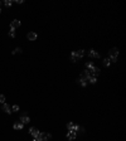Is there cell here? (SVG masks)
Here are the masks:
<instances>
[{"label":"cell","instance_id":"6da1fadb","mask_svg":"<svg viewBox=\"0 0 126 141\" xmlns=\"http://www.w3.org/2000/svg\"><path fill=\"white\" fill-rule=\"evenodd\" d=\"M109 56H110V61L111 62H117V57H119V49L117 48H112L109 52Z\"/></svg>","mask_w":126,"mask_h":141},{"label":"cell","instance_id":"7a4b0ae2","mask_svg":"<svg viewBox=\"0 0 126 141\" xmlns=\"http://www.w3.org/2000/svg\"><path fill=\"white\" fill-rule=\"evenodd\" d=\"M38 139L40 141H50L52 140V135L50 134H46V132H40L39 136H38Z\"/></svg>","mask_w":126,"mask_h":141},{"label":"cell","instance_id":"3957f363","mask_svg":"<svg viewBox=\"0 0 126 141\" xmlns=\"http://www.w3.org/2000/svg\"><path fill=\"white\" fill-rule=\"evenodd\" d=\"M67 130H68V131L77 132V130H78V126H77V125H75V124H72V122H69V124H67Z\"/></svg>","mask_w":126,"mask_h":141},{"label":"cell","instance_id":"277c9868","mask_svg":"<svg viewBox=\"0 0 126 141\" xmlns=\"http://www.w3.org/2000/svg\"><path fill=\"white\" fill-rule=\"evenodd\" d=\"M20 25H22V23H20L19 20L15 19V20H13L12 23H10V29H14V30H15V29H18Z\"/></svg>","mask_w":126,"mask_h":141},{"label":"cell","instance_id":"5b68a950","mask_svg":"<svg viewBox=\"0 0 126 141\" xmlns=\"http://www.w3.org/2000/svg\"><path fill=\"white\" fill-rule=\"evenodd\" d=\"M87 54H88L90 58H100V54H98L96 50H94V49H90Z\"/></svg>","mask_w":126,"mask_h":141},{"label":"cell","instance_id":"8992f818","mask_svg":"<svg viewBox=\"0 0 126 141\" xmlns=\"http://www.w3.org/2000/svg\"><path fill=\"white\" fill-rule=\"evenodd\" d=\"M29 132H30L32 136H34V137H38L39 134H40V132H39V130H38L37 127H30V128H29Z\"/></svg>","mask_w":126,"mask_h":141},{"label":"cell","instance_id":"52a82bcc","mask_svg":"<svg viewBox=\"0 0 126 141\" xmlns=\"http://www.w3.org/2000/svg\"><path fill=\"white\" fill-rule=\"evenodd\" d=\"M19 121L22 122L23 125H25V124H29V122H30V118H29L28 115H22V116H20V120H19Z\"/></svg>","mask_w":126,"mask_h":141},{"label":"cell","instance_id":"ba28073f","mask_svg":"<svg viewBox=\"0 0 126 141\" xmlns=\"http://www.w3.org/2000/svg\"><path fill=\"white\" fill-rule=\"evenodd\" d=\"M27 38H28V40L33 42V40H37L38 35H37V33H34V31H30V33H28V34H27Z\"/></svg>","mask_w":126,"mask_h":141},{"label":"cell","instance_id":"9c48e42d","mask_svg":"<svg viewBox=\"0 0 126 141\" xmlns=\"http://www.w3.org/2000/svg\"><path fill=\"white\" fill-rule=\"evenodd\" d=\"M77 81L88 82V74H87V72H86V71H85V72H82V73H81V76H79V79H77Z\"/></svg>","mask_w":126,"mask_h":141},{"label":"cell","instance_id":"30bf717a","mask_svg":"<svg viewBox=\"0 0 126 141\" xmlns=\"http://www.w3.org/2000/svg\"><path fill=\"white\" fill-rule=\"evenodd\" d=\"M1 108H3V111H4V112H6L8 115L12 113V107H10L8 103H3V107H1Z\"/></svg>","mask_w":126,"mask_h":141},{"label":"cell","instance_id":"8fae6325","mask_svg":"<svg viewBox=\"0 0 126 141\" xmlns=\"http://www.w3.org/2000/svg\"><path fill=\"white\" fill-rule=\"evenodd\" d=\"M75 52H76V56H77L78 58H82V57L86 54V50H85V49H78V50H75Z\"/></svg>","mask_w":126,"mask_h":141},{"label":"cell","instance_id":"7c38bea8","mask_svg":"<svg viewBox=\"0 0 126 141\" xmlns=\"http://www.w3.org/2000/svg\"><path fill=\"white\" fill-rule=\"evenodd\" d=\"M76 132H73V131H68V134H67V139H69V140H75L76 139Z\"/></svg>","mask_w":126,"mask_h":141},{"label":"cell","instance_id":"4fadbf2b","mask_svg":"<svg viewBox=\"0 0 126 141\" xmlns=\"http://www.w3.org/2000/svg\"><path fill=\"white\" fill-rule=\"evenodd\" d=\"M23 126H24V125H23L22 122H20V121H16V122L14 124V128H15V130H22V128H23Z\"/></svg>","mask_w":126,"mask_h":141},{"label":"cell","instance_id":"5bb4252c","mask_svg":"<svg viewBox=\"0 0 126 141\" xmlns=\"http://www.w3.org/2000/svg\"><path fill=\"white\" fill-rule=\"evenodd\" d=\"M78 59H79V58L76 56V52H72V53H71V61H72V62H77Z\"/></svg>","mask_w":126,"mask_h":141},{"label":"cell","instance_id":"9a60e30c","mask_svg":"<svg viewBox=\"0 0 126 141\" xmlns=\"http://www.w3.org/2000/svg\"><path fill=\"white\" fill-rule=\"evenodd\" d=\"M88 82L92 83V84H94V83L97 82V78H96V77H93V76H88Z\"/></svg>","mask_w":126,"mask_h":141},{"label":"cell","instance_id":"2e32d148","mask_svg":"<svg viewBox=\"0 0 126 141\" xmlns=\"http://www.w3.org/2000/svg\"><path fill=\"white\" fill-rule=\"evenodd\" d=\"M110 64H111V61H110L109 58H105V59H103V66H105V67H109Z\"/></svg>","mask_w":126,"mask_h":141},{"label":"cell","instance_id":"e0dca14e","mask_svg":"<svg viewBox=\"0 0 126 141\" xmlns=\"http://www.w3.org/2000/svg\"><path fill=\"white\" fill-rule=\"evenodd\" d=\"M93 67H94V64H93V63H92V62H91V61H90V62H87V63H86V68H87V69H92V68H93Z\"/></svg>","mask_w":126,"mask_h":141},{"label":"cell","instance_id":"ac0fdd59","mask_svg":"<svg viewBox=\"0 0 126 141\" xmlns=\"http://www.w3.org/2000/svg\"><path fill=\"white\" fill-rule=\"evenodd\" d=\"M9 37H10V38H14V37H15V30H14V29H10V30H9Z\"/></svg>","mask_w":126,"mask_h":141},{"label":"cell","instance_id":"d6986e66","mask_svg":"<svg viewBox=\"0 0 126 141\" xmlns=\"http://www.w3.org/2000/svg\"><path fill=\"white\" fill-rule=\"evenodd\" d=\"M13 111H15V112L19 111V106H18V105H14V106L12 107V112H13Z\"/></svg>","mask_w":126,"mask_h":141},{"label":"cell","instance_id":"ffe728a7","mask_svg":"<svg viewBox=\"0 0 126 141\" xmlns=\"http://www.w3.org/2000/svg\"><path fill=\"white\" fill-rule=\"evenodd\" d=\"M19 54V53H22V48H15L14 50H13V54Z\"/></svg>","mask_w":126,"mask_h":141},{"label":"cell","instance_id":"44dd1931","mask_svg":"<svg viewBox=\"0 0 126 141\" xmlns=\"http://www.w3.org/2000/svg\"><path fill=\"white\" fill-rule=\"evenodd\" d=\"M0 103H5V96L0 94Z\"/></svg>","mask_w":126,"mask_h":141},{"label":"cell","instance_id":"7402d4cb","mask_svg":"<svg viewBox=\"0 0 126 141\" xmlns=\"http://www.w3.org/2000/svg\"><path fill=\"white\" fill-rule=\"evenodd\" d=\"M4 4H5L6 6H10V5L13 4V1H10V0H5V1H4Z\"/></svg>","mask_w":126,"mask_h":141},{"label":"cell","instance_id":"603a6c76","mask_svg":"<svg viewBox=\"0 0 126 141\" xmlns=\"http://www.w3.org/2000/svg\"><path fill=\"white\" fill-rule=\"evenodd\" d=\"M77 131H79L81 134H83V132H85V130H83V127H78V130H77Z\"/></svg>","mask_w":126,"mask_h":141},{"label":"cell","instance_id":"cb8c5ba5","mask_svg":"<svg viewBox=\"0 0 126 141\" xmlns=\"http://www.w3.org/2000/svg\"><path fill=\"white\" fill-rule=\"evenodd\" d=\"M33 141H40V140H39V139H38V137H35V139H34V140H33Z\"/></svg>","mask_w":126,"mask_h":141},{"label":"cell","instance_id":"d4e9b609","mask_svg":"<svg viewBox=\"0 0 126 141\" xmlns=\"http://www.w3.org/2000/svg\"><path fill=\"white\" fill-rule=\"evenodd\" d=\"M0 13H1V9H0Z\"/></svg>","mask_w":126,"mask_h":141},{"label":"cell","instance_id":"484cf974","mask_svg":"<svg viewBox=\"0 0 126 141\" xmlns=\"http://www.w3.org/2000/svg\"><path fill=\"white\" fill-rule=\"evenodd\" d=\"M0 4H1V3H0Z\"/></svg>","mask_w":126,"mask_h":141}]
</instances>
